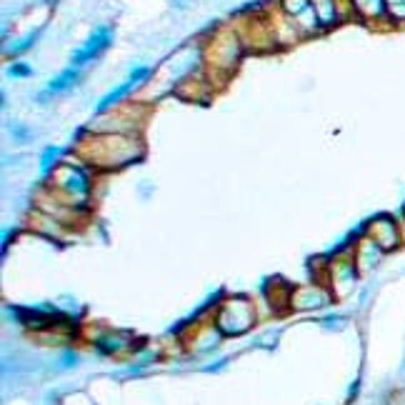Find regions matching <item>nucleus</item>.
Returning a JSON list of instances; mask_svg holds the SVG:
<instances>
[{"label":"nucleus","instance_id":"nucleus-14","mask_svg":"<svg viewBox=\"0 0 405 405\" xmlns=\"http://www.w3.org/2000/svg\"><path fill=\"white\" fill-rule=\"evenodd\" d=\"M78 78H80V71H78V68H68V71H63L58 78L50 80L48 88L43 90L40 101H45V98H50V96H58V93H66L68 88H73V85L78 83Z\"/></svg>","mask_w":405,"mask_h":405},{"label":"nucleus","instance_id":"nucleus-3","mask_svg":"<svg viewBox=\"0 0 405 405\" xmlns=\"http://www.w3.org/2000/svg\"><path fill=\"white\" fill-rule=\"evenodd\" d=\"M213 323L218 325L223 335L228 338H235V335H243L253 328L256 323V305L251 298L245 295H233L226 298L223 303H218L213 313Z\"/></svg>","mask_w":405,"mask_h":405},{"label":"nucleus","instance_id":"nucleus-7","mask_svg":"<svg viewBox=\"0 0 405 405\" xmlns=\"http://www.w3.org/2000/svg\"><path fill=\"white\" fill-rule=\"evenodd\" d=\"M333 300L335 295L325 283H305L290 290V310H321Z\"/></svg>","mask_w":405,"mask_h":405},{"label":"nucleus","instance_id":"nucleus-16","mask_svg":"<svg viewBox=\"0 0 405 405\" xmlns=\"http://www.w3.org/2000/svg\"><path fill=\"white\" fill-rule=\"evenodd\" d=\"M133 88H135V83H133V80H126V83H120L115 90H110V93H108V96H103L101 103H98V113H105V110H110V108H113L115 103L120 101V98H126Z\"/></svg>","mask_w":405,"mask_h":405},{"label":"nucleus","instance_id":"nucleus-6","mask_svg":"<svg viewBox=\"0 0 405 405\" xmlns=\"http://www.w3.org/2000/svg\"><path fill=\"white\" fill-rule=\"evenodd\" d=\"M365 235L385 253L395 251V248H400V243H403V233H400L398 221L388 213L376 215V218L365 226Z\"/></svg>","mask_w":405,"mask_h":405},{"label":"nucleus","instance_id":"nucleus-15","mask_svg":"<svg viewBox=\"0 0 405 405\" xmlns=\"http://www.w3.org/2000/svg\"><path fill=\"white\" fill-rule=\"evenodd\" d=\"M351 8L363 20H383L388 15L385 0H351Z\"/></svg>","mask_w":405,"mask_h":405},{"label":"nucleus","instance_id":"nucleus-18","mask_svg":"<svg viewBox=\"0 0 405 405\" xmlns=\"http://www.w3.org/2000/svg\"><path fill=\"white\" fill-rule=\"evenodd\" d=\"M36 38H38V33H28V36L20 38V40L15 43V45H13V48H8V55H20V53H25V50H28L30 45L36 43Z\"/></svg>","mask_w":405,"mask_h":405},{"label":"nucleus","instance_id":"nucleus-11","mask_svg":"<svg viewBox=\"0 0 405 405\" xmlns=\"http://www.w3.org/2000/svg\"><path fill=\"white\" fill-rule=\"evenodd\" d=\"M223 333L218 330V325L215 323H196L191 328V335H188V348H191L193 353H205V351H213V348H218V343H221Z\"/></svg>","mask_w":405,"mask_h":405},{"label":"nucleus","instance_id":"nucleus-20","mask_svg":"<svg viewBox=\"0 0 405 405\" xmlns=\"http://www.w3.org/2000/svg\"><path fill=\"white\" fill-rule=\"evenodd\" d=\"M8 73H10L13 78H28V75H33V68L25 66V63H13Z\"/></svg>","mask_w":405,"mask_h":405},{"label":"nucleus","instance_id":"nucleus-4","mask_svg":"<svg viewBox=\"0 0 405 405\" xmlns=\"http://www.w3.org/2000/svg\"><path fill=\"white\" fill-rule=\"evenodd\" d=\"M240 55H243V43H240L238 33H233L230 28H221L210 38L208 48H205V63H208L213 71L228 73L238 66Z\"/></svg>","mask_w":405,"mask_h":405},{"label":"nucleus","instance_id":"nucleus-17","mask_svg":"<svg viewBox=\"0 0 405 405\" xmlns=\"http://www.w3.org/2000/svg\"><path fill=\"white\" fill-rule=\"evenodd\" d=\"M388 18L395 23H405V0H385Z\"/></svg>","mask_w":405,"mask_h":405},{"label":"nucleus","instance_id":"nucleus-2","mask_svg":"<svg viewBox=\"0 0 405 405\" xmlns=\"http://www.w3.org/2000/svg\"><path fill=\"white\" fill-rule=\"evenodd\" d=\"M50 193L73 208H85L90 198V178L80 165L60 163L50 175Z\"/></svg>","mask_w":405,"mask_h":405},{"label":"nucleus","instance_id":"nucleus-21","mask_svg":"<svg viewBox=\"0 0 405 405\" xmlns=\"http://www.w3.org/2000/svg\"><path fill=\"white\" fill-rule=\"evenodd\" d=\"M150 75V68H145V66H138V68H133L131 71V75H128V80H133V83H140V80H145V78Z\"/></svg>","mask_w":405,"mask_h":405},{"label":"nucleus","instance_id":"nucleus-5","mask_svg":"<svg viewBox=\"0 0 405 405\" xmlns=\"http://www.w3.org/2000/svg\"><path fill=\"white\" fill-rule=\"evenodd\" d=\"M358 275H360V270H358L355 260H353V253H351V256L333 258V260L325 265V273H323L321 283H325V286L330 288L335 300H343L353 293V288H355V283H358Z\"/></svg>","mask_w":405,"mask_h":405},{"label":"nucleus","instance_id":"nucleus-19","mask_svg":"<svg viewBox=\"0 0 405 405\" xmlns=\"http://www.w3.org/2000/svg\"><path fill=\"white\" fill-rule=\"evenodd\" d=\"M58 155H60V148H45V153H43V158H40L43 173H48L50 165H53V163L58 161Z\"/></svg>","mask_w":405,"mask_h":405},{"label":"nucleus","instance_id":"nucleus-10","mask_svg":"<svg viewBox=\"0 0 405 405\" xmlns=\"http://www.w3.org/2000/svg\"><path fill=\"white\" fill-rule=\"evenodd\" d=\"M93 346L105 355H120L128 353L133 348V335L123 333V330H110V328H98L96 333L90 335Z\"/></svg>","mask_w":405,"mask_h":405},{"label":"nucleus","instance_id":"nucleus-13","mask_svg":"<svg viewBox=\"0 0 405 405\" xmlns=\"http://www.w3.org/2000/svg\"><path fill=\"white\" fill-rule=\"evenodd\" d=\"M316 18L321 23V28H330L340 20V3L338 0H310Z\"/></svg>","mask_w":405,"mask_h":405},{"label":"nucleus","instance_id":"nucleus-1","mask_svg":"<svg viewBox=\"0 0 405 405\" xmlns=\"http://www.w3.org/2000/svg\"><path fill=\"white\" fill-rule=\"evenodd\" d=\"M80 158L98 168H123L143 158V145L123 133H98L80 145Z\"/></svg>","mask_w":405,"mask_h":405},{"label":"nucleus","instance_id":"nucleus-8","mask_svg":"<svg viewBox=\"0 0 405 405\" xmlns=\"http://www.w3.org/2000/svg\"><path fill=\"white\" fill-rule=\"evenodd\" d=\"M280 10L286 13V18L290 20L300 33H313L316 28H321L310 0H280Z\"/></svg>","mask_w":405,"mask_h":405},{"label":"nucleus","instance_id":"nucleus-12","mask_svg":"<svg viewBox=\"0 0 405 405\" xmlns=\"http://www.w3.org/2000/svg\"><path fill=\"white\" fill-rule=\"evenodd\" d=\"M383 253H385V251H383V248H378V245L373 243L368 235H363V238L353 245V260H355V265H358V270H360V273L376 268L378 263H381Z\"/></svg>","mask_w":405,"mask_h":405},{"label":"nucleus","instance_id":"nucleus-9","mask_svg":"<svg viewBox=\"0 0 405 405\" xmlns=\"http://www.w3.org/2000/svg\"><path fill=\"white\" fill-rule=\"evenodd\" d=\"M110 43H113V30L108 28V25H98V28L93 30V36L85 40L83 48L73 53V58H71L73 68H80V66H85V63H90V60H96Z\"/></svg>","mask_w":405,"mask_h":405}]
</instances>
